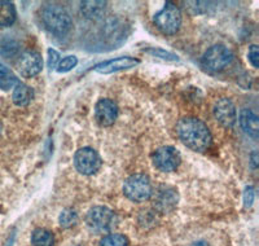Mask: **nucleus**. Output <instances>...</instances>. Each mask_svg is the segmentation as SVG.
<instances>
[{
  "label": "nucleus",
  "instance_id": "f257e3e1",
  "mask_svg": "<svg viewBox=\"0 0 259 246\" xmlns=\"http://www.w3.org/2000/svg\"><path fill=\"white\" fill-rule=\"evenodd\" d=\"M177 132L184 145L194 152H205L211 145V132L198 118L187 117L178 122Z\"/></svg>",
  "mask_w": 259,
  "mask_h": 246
},
{
  "label": "nucleus",
  "instance_id": "f03ea898",
  "mask_svg": "<svg viewBox=\"0 0 259 246\" xmlns=\"http://www.w3.org/2000/svg\"><path fill=\"white\" fill-rule=\"evenodd\" d=\"M40 20L45 29L56 36L66 35L73 27L70 15L56 4H50L41 9Z\"/></svg>",
  "mask_w": 259,
  "mask_h": 246
},
{
  "label": "nucleus",
  "instance_id": "7ed1b4c3",
  "mask_svg": "<svg viewBox=\"0 0 259 246\" xmlns=\"http://www.w3.org/2000/svg\"><path fill=\"white\" fill-rule=\"evenodd\" d=\"M85 223L90 231L95 233H106L112 231L117 224V215L109 208L95 206L90 209L85 215Z\"/></svg>",
  "mask_w": 259,
  "mask_h": 246
},
{
  "label": "nucleus",
  "instance_id": "20e7f679",
  "mask_svg": "<svg viewBox=\"0 0 259 246\" xmlns=\"http://www.w3.org/2000/svg\"><path fill=\"white\" fill-rule=\"evenodd\" d=\"M123 193L134 202H144L153 194V187L147 175L135 174L124 180Z\"/></svg>",
  "mask_w": 259,
  "mask_h": 246
},
{
  "label": "nucleus",
  "instance_id": "39448f33",
  "mask_svg": "<svg viewBox=\"0 0 259 246\" xmlns=\"http://www.w3.org/2000/svg\"><path fill=\"white\" fill-rule=\"evenodd\" d=\"M233 53L223 44H215L203 53L201 64L209 71H221L232 62Z\"/></svg>",
  "mask_w": 259,
  "mask_h": 246
},
{
  "label": "nucleus",
  "instance_id": "423d86ee",
  "mask_svg": "<svg viewBox=\"0 0 259 246\" xmlns=\"http://www.w3.org/2000/svg\"><path fill=\"white\" fill-rule=\"evenodd\" d=\"M154 24L159 31H162L166 35H172L179 30L180 25H182L180 9L174 4L167 3L165 8L154 16Z\"/></svg>",
  "mask_w": 259,
  "mask_h": 246
},
{
  "label": "nucleus",
  "instance_id": "0eeeda50",
  "mask_svg": "<svg viewBox=\"0 0 259 246\" xmlns=\"http://www.w3.org/2000/svg\"><path fill=\"white\" fill-rule=\"evenodd\" d=\"M74 165L83 175H94L101 167V158L99 153L92 148H80L74 155Z\"/></svg>",
  "mask_w": 259,
  "mask_h": 246
},
{
  "label": "nucleus",
  "instance_id": "6e6552de",
  "mask_svg": "<svg viewBox=\"0 0 259 246\" xmlns=\"http://www.w3.org/2000/svg\"><path fill=\"white\" fill-rule=\"evenodd\" d=\"M153 165L157 170L162 173H171L177 170L182 162L179 150L174 147H161L153 153Z\"/></svg>",
  "mask_w": 259,
  "mask_h": 246
},
{
  "label": "nucleus",
  "instance_id": "1a4fd4ad",
  "mask_svg": "<svg viewBox=\"0 0 259 246\" xmlns=\"http://www.w3.org/2000/svg\"><path fill=\"white\" fill-rule=\"evenodd\" d=\"M17 66L21 75L25 78H32L38 75L43 69V60H41V56L35 51H26L20 56Z\"/></svg>",
  "mask_w": 259,
  "mask_h": 246
},
{
  "label": "nucleus",
  "instance_id": "9d476101",
  "mask_svg": "<svg viewBox=\"0 0 259 246\" xmlns=\"http://www.w3.org/2000/svg\"><path fill=\"white\" fill-rule=\"evenodd\" d=\"M214 117L215 119L224 127L235 126L237 120V110L235 104L230 99H221L214 104Z\"/></svg>",
  "mask_w": 259,
  "mask_h": 246
},
{
  "label": "nucleus",
  "instance_id": "9b49d317",
  "mask_svg": "<svg viewBox=\"0 0 259 246\" xmlns=\"http://www.w3.org/2000/svg\"><path fill=\"white\" fill-rule=\"evenodd\" d=\"M118 117L117 104L110 99H101L95 106V119L100 126H112Z\"/></svg>",
  "mask_w": 259,
  "mask_h": 246
},
{
  "label": "nucleus",
  "instance_id": "f8f14e48",
  "mask_svg": "<svg viewBox=\"0 0 259 246\" xmlns=\"http://www.w3.org/2000/svg\"><path fill=\"white\" fill-rule=\"evenodd\" d=\"M136 65H139V60L134 59V57H118V59L108 60V61L100 62L95 66V71L100 74H112L115 71L127 70V69L135 68Z\"/></svg>",
  "mask_w": 259,
  "mask_h": 246
},
{
  "label": "nucleus",
  "instance_id": "ddd939ff",
  "mask_svg": "<svg viewBox=\"0 0 259 246\" xmlns=\"http://www.w3.org/2000/svg\"><path fill=\"white\" fill-rule=\"evenodd\" d=\"M178 202V194L174 188L162 187L154 194V208L157 210L166 213L171 210Z\"/></svg>",
  "mask_w": 259,
  "mask_h": 246
},
{
  "label": "nucleus",
  "instance_id": "4468645a",
  "mask_svg": "<svg viewBox=\"0 0 259 246\" xmlns=\"http://www.w3.org/2000/svg\"><path fill=\"white\" fill-rule=\"evenodd\" d=\"M240 125L245 134L256 139L259 136V119L256 114L250 109H242L240 113Z\"/></svg>",
  "mask_w": 259,
  "mask_h": 246
},
{
  "label": "nucleus",
  "instance_id": "2eb2a0df",
  "mask_svg": "<svg viewBox=\"0 0 259 246\" xmlns=\"http://www.w3.org/2000/svg\"><path fill=\"white\" fill-rule=\"evenodd\" d=\"M34 97V92H32V88L29 86L24 85V83H18L15 88H13V103L18 106H26L29 105L30 101Z\"/></svg>",
  "mask_w": 259,
  "mask_h": 246
},
{
  "label": "nucleus",
  "instance_id": "dca6fc26",
  "mask_svg": "<svg viewBox=\"0 0 259 246\" xmlns=\"http://www.w3.org/2000/svg\"><path fill=\"white\" fill-rule=\"evenodd\" d=\"M17 18L15 4L11 2H0V27H8L15 24Z\"/></svg>",
  "mask_w": 259,
  "mask_h": 246
},
{
  "label": "nucleus",
  "instance_id": "f3484780",
  "mask_svg": "<svg viewBox=\"0 0 259 246\" xmlns=\"http://www.w3.org/2000/svg\"><path fill=\"white\" fill-rule=\"evenodd\" d=\"M106 3L105 2H83L82 13L87 18H101L105 13Z\"/></svg>",
  "mask_w": 259,
  "mask_h": 246
},
{
  "label": "nucleus",
  "instance_id": "a211bd4d",
  "mask_svg": "<svg viewBox=\"0 0 259 246\" xmlns=\"http://www.w3.org/2000/svg\"><path fill=\"white\" fill-rule=\"evenodd\" d=\"M32 246H53L55 245V236L51 231L46 228H38L31 234Z\"/></svg>",
  "mask_w": 259,
  "mask_h": 246
},
{
  "label": "nucleus",
  "instance_id": "6ab92c4d",
  "mask_svg": "<svg viewBox=\"0 0 259 246\" xmlns=\"http://www.w3.org/2000/svg\"><path fill=\"white\" fill-rule=\"evenodd\" d=\"M20 83L17 76L8 69L6 65L0 64V90L8 91L11 88H15Z\"/></svg>",
  "mask_w": 259,
  "mask_h": 246
},
{
  "label": "nucleus",
  "instance_id": "aec40b11",
  "mask_svg": "<svg viewBox=\"0 0 259 246\" xmlns=\"http://www.w3.org/2000/svg\"><path fill=\"white\" fill-rule=\"evenodd\" d=\"M78 222V214L73 209H65L61 211V214L59 217V223L62 228H70V227L75 226Z\"/></svg>",
  "mask_w": 259,
  "mask_h": 246
},
{
  "label": "nucleus",
  "instance_id": "412c9836",
  "mask_svg": "<svg viewBox=\"0 0 259 246\" xmlns=\"http://www.w3.org/2000/svg\"><path fill=\"white\" fill-rule=\"evenodd\" d=\"M99 246H128V240L124 237L123 234H108L100 241Z\"/></svg>",
  "mask_w": 259,
  "mask_h": 246
},
{
  "label": "nucleus",
  "instance_id": "4be33fe9",
  "mask_svg": "<svg viewBox=\"0 0 259 246\" xmlns=\"http://www.w3.org/2000/svg\"><path fill=\"white\" fill-rule=\"evenodd\" d=\"M78 65V59L75 56H66L62 60H60L57 65V71L59 73H68L71 69H74Z\"/></svg>",
  "mask_w": 259,
  "mask_h": 246
},
{
  "label": "nucleus",
  "instance_id": "5701e85b",
  "mask_svg": "<svg viewBox=\"0 0 259 246\" xmlns=\"http://www.w3.org/2000/svg\"><path fill=\"white\" fill-rule=\"evenodd\" d=\"M148 52H149L150 55L158 57V59L167 60V61H179V57H178L175 53H171L168 52V51L162 50V48H149Z\"/></svg>",
  "mask_w": 259,
  "mask_h": 246
},
{
  "label": "nucleus",
  "instance_id": "b1692460",
  "mask_svg": "<svg viewBox=\"0 0 259 246\" xmlns=\"http://www.w3.org/2000/svg\"><path fill=\"white\" fill-rule=\"evenodd\" d=\"M247 59H249V62L253 65L254 68L258 69L259 66V50H258V46H250L249 48V52H247Z\"/></svg>",
  "mask_w": 259,
  "mask_h": 246
},
{
  "label": "nucleus",
  "instance_id": "393cba45",
  "mask_svg": "<svg viewBox=\"0 0 259 246\" xmlns=\"http://www.w3.org/2000/svg\"><path fill=\"white\" fill-rule=\"evenodd\" d=\"M18 46L15 42H4L2 46H0V53L3 56H11L13 53L17 52Z\"/></svg>",
  "mask_w": 259,
  "mask_h": 246
},
{
  "label": "nucleus",
  "instance_id": "a878e982",
  "mask_svg": "<svg viewBox=\"0 0 259 246\" xmlns=\"http://www.w3.org/2000/svg\"><path fill=\"white\" fill-rule=\"evenodd\" d=\"M60 62V53L57 51L50 48L48 50V68L52 70V69L57 68V65Z\"/></svg>",
  "mask_w": 259,
  "mask_h": 246
},
{
  "label": "nucleus",
  "instance_id": "bb28decb",
  "mask_svg": "<svg viewBox=\"0 0 259 246\" xmlns=\"http://www.w3.org/2000/svg\"><path fill=\"white\" fill-rule=\"evenodd\" d=\"M254 202V189L253 187H247L244 192V205L245 208H250Z\"/></svg>",
  "mask_w": 259,
  "mask_h": 246
},
{
  "label": "nucleus",
  "instance_id": "cd10ccee",
  "mask_svg": "<svg viewBox=\"0 0 259 246\" xmlns=\"http://www.w3.org/2000/svg\"><path fill=\"white\" fill-rule=\"evenodd\" d=\"M189 246H210V245L207 242H205V241H196V242H192Z\"/></svg>",
  "mask_w": 259,
  "mask_h": 246
},
{
  "label": "nucleus",
  "instance_id": "c85d7f7f",
  "mask_svg": "<svg viewBox=\"0 0 259 246\" xmlns=\"http://www.w3.org/2000/svg\"><path fill=\"white\" fill-rule=\"evenodd\" d=\"M2 130H3V125H2V120H0V134H2Z\"/></svg>",
  "mask_w": 259,
  "mask_h": 246
}]
</instances>
